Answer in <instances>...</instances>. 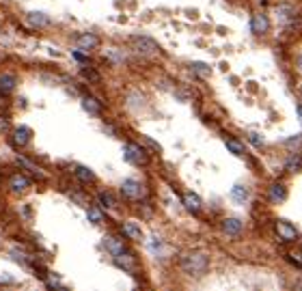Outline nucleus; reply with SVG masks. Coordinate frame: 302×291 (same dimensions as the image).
<instances>
[{
    "mask_svg": "<svg viewBox=\"0 0 302 291\" xmlns=\"http://www.w3.org/2000/svg\"><path fill=\"white\" fill-rule=\"evenodd\" d=\"M209 266H212V259L205 250H188L179 257L181 272L192 278H203L209 272Z\"/></svg>",
    "mask_w": 302,
    "mask_h": 291,
    "instance_id": "obj_1",
    "label": "nucleus"
},
{
    "mask_svg": "<svg viewBox=\"0 0 302 291\" xmlns=\"http://www.w3.org/2000/svg\"><path fill=\"white\" fill-rule=\"evenodd\" d=\"M123 160L134 166H147L149 164V153L136 143H126L123 145Z\"/></svg>",
    "mask_w": 302,
    "mask_h": 291,
    "instance_id": "obj_2",
    "label": "nucleus"
},
{
    "mask_svg": "<svg viewBox=\"0 0 302 291\" xmlns=\"http://www.w3.org/2000/svg\"><path fill=\"white\" fill-rule=\"evenodd\" d=\"M129 43H132V48L140 54V56H153V54L160 52L158 41L151 39V37H147V35H134L132 39H129Z\"/></svg>",
    "mask_w": 302,
    "mask_h": 291,
    "instance_id": "obj_3",
    "label": "nucleus"
},
{
    "mask_svg": "<svg viewBox=\"0 0 302 291\" xmlns=\"http://www.w3.org/2000/svg\"><path fill=\"white\" fill-rule=\"evenodd\" d=\"M121 194L126 201H140V198H145V183L138 181V179H123L121 181Z\"/></svg>",
    "mask_w": 302,
    "mask_h": 291,
    "instance_id": "obj_4",
    "label": "nucleus"
},
{
    "mask_svg": "<svg viewBox=\"0 0 302 291\" xmlns=\"http://www.w3.org/2000/svg\"><path fill=\"white\" fill-rule=\"evenodd\" d=\"M76 48L82 52H91V50H97L100 48V37L95 32H80L76 37Z\"/></svg>",
    "mask_w": 302,
    "mask_h": 291,
    "instance_id": "obj_5",
    "label": "nucleus"
},
{
    "mask_svg": "<svg viewBox=\"0 0 302 291\" xmlns=\"http://www.w3.org/2000/svg\"><path fill=\"white\" fill-rule=\"evenodd\" d=\"M274 229H277L278 240H283V242H296L298 240V231H296V226L291 222H287V220H277V222H274Z\"/></svg>",
    "mask_w": 302,
    "mask_h": 291,
    "instance_id": "obj_6",
    "label": "nucleus"
},
{
    "mask_svg": "<svg viewBox=\"0 0 302 291\" xmlns=\"http://www.w3.org/2000/svg\"><path fill=\"white\" fill-rule=\"evenodd\" d=\"M270 30V18L263 11H257V13L251 15V32L252 35H266Z\"/></svg>",
    "mask_w": 302,
    "mask_h": 291,
    "instance_id": "obj_7",
    "label": "nucleus"
},
{
    "mask_svg": "<svg viewBox=\"0 0 302 291\" xmlns=\"http://www.w3.org/2000/svg\"><path fill=\"white\" fill-rule=\"evenodd\" d=\"M112 261H115V266L119 269H123V272H134V269H136V257H134V252H129L127 248L112 257Z\"/></svg>",
    "mask_w": 302,
    "mask_h": 291,
    "instance_id": "obj_8",
    "label": "nucleus"
},
{
    "mask_svg": "<svg viewBox=\"0 0 302 291\" xmlns=\"http://www.w3.org/2000/svg\"><path fill=\"white\" fill-rule=\"evenodd\" d=\"M26 24L30 26V28H48V26L52 24V18L46 13H41V11H30V13H26Z\"/></svg>",
    "mask_w": 302,
    "mask_h": 291,
    "instance_id": "obj_9",
    "label": "nucleus"
},
{
    "mask_svg": "<svg viewBox=\"0 0 302 291\" xmlns=\"http://www.w3.org/2000/svg\"><path fill=\"white\" fill-rule=\"evenodd\" d=\"M30 136H32V129L26 127V125H20L13 129V136H11V143H13L15 149H24L26 145L30 143Z\"/></svg>",
    "mask_w": 302,
    "mask_h": 291,
    "instance_id": "obj_10",
    "label": "nucleus"
},
{
    "mask_svg": "<svg viewBox=\"0 0 302 291\" xmlns=\"http://www.w3.org/2000/svg\"><path fill=\"white\" fill-rule=\"evenodd\" d=\"M287 198V186L283 181H274L272 186L268 188V201L272 205H278Z\"/></svg>",
    "mask_w": 302,
    "mask_h": 291,
    "instance_id": "obj_11",
    "label": "nucleus"
},
{
    "mask_svg": "<svg viewBox=\"0 0 302 291\" xmlns=\"http://www.w3.org/2000/svg\"><path fill=\"white\" fill-rule=\"evenodd\" d=\"M220 229H223V233H226V235H231V237H237L244 231V222H242L240 218H225L223 222H220Z\"/></svg>",
    "mask_w": 302,
    "mask_h": 291,
    "instance_id": "obj_12",
    "label": "nucleus"
},
{
    "mask_svg": "<svg viewBox=\"0 0 302 291\" xmlns=\"http://www.w3.org/2000/svg\"><path fill=\"white\" fill-rule=\"evenodd\" d=\"M181 203L190 214H201V209H203V201L199 198V194H194V192H183Z\"/></svg>",
    "mask_w": 302,
    "mask_h": 291,
    "instance_id": "obj_13",
    "label": "nucleus"
},
{
    "mask_svg": "<svg viewBox=\"0 0 302 291\" xmlns=\"http://www.w3.org/2000/svg\"><path fill=\"white\" fill-rule=\"evenodd\" d=\"M121 233L126 235L127 240H132V242H140V240H143V229H140V224L134 222V220H127V222H123Z\"/></svg>",
    "mask_w": 302,
    "mask_h": 291,
    "instance_id": "obj_14",
    "label": "nucleus"
},
{
    "mask_svg": "<svg viewBox=\"0 0 302 291\" xmlns=\"http://www.w3.org/2000/svg\"><path fill=\"white\" fill-rule=\"evenodd\" d=\"M104 246H106V250L110 252L112 257L119 255V252H123V250H126V242H123L121 237L112 235V233H108V235L104 237Z\"/></svg>",
    "mask_w": 302,
    "mask_h": 291,
    "instance_id": "obj_15",
    "label": "nucleus"
},
{
    "mask_svg": "<svg viewBox=\"0 0 302 291\" xmlns=\"http://www.w3.org/2000/svg\"><path fill=\"white\" fill-rule=\"evenodd\" d=\"M82 108H84V112H89V115H93V117H100L101 112H104L101 101L95 99L93 95H84L82 97Z\"/></svg>",
    "mask_w": 302,
    "mask_h": 291,
    "instance_id": "obj_16",
    "label": "nucleus"
},
{
    "mask_svg": "<svg viewBox=\"0 0 302 291\" xmlns=\"http://www.w3.org/2000/svg\"><path fill=\"white\" fill-rule=\"evenodd\" d=\"M15 86H18V78H15V73H0V93L2 95H9L15 91Z\"/></svg>",
    "mask_w": 302,
    "mask_h": 291,
    "instance_id": "obj_17",
    "label": "nucleus"
},
{
    "mask_svg": "<svg viewBox=\"0 0 302 291\" xmlns=\"http://www.w3.org/2000/svg\"><path fill=\"white\" fill-rule=\"evenodd\" d=\"M9 188H11V190H13L15 194L26 192V190L30 188V179H28L26 175H20V172H18V175H13V177L9 179Z\"/></svg>",
    "mask_w": 302,
    "mask_h": 291,
    "instance_id": "obj_18",
    "label": "nucleus"
},
{
    "mask_svg": "<svg viewBox=\"0 0 302 291\" xmlns=\"http://www.w3.org/2000/svg\"><path fill=\"white\" fill-rule=\"evenodd\" d=\"M225 147L231 151L233 155H237V158H242V155L246 153V149H244V143H240L235 136H231V134H226L225 136Z\"/></svg>",
    "mask_w": 302,
    "mask_h": 291,
    "instance_id": "obj_19",
    "label": "nucleus"
},
{
    "mask_svg": "<svg viewBox=\"0 0 302 291\" xmlns=\"http://www.w3.org/2000/svg\"><path fill=\"white\" fill-rule=\"evenodd\" d=\"M190 72L197 75V78H201V80L212 78V67H209L207 63H201V61H192L190 63Z\"/></svg>",
    "mask_w": 302,
    "mask_h": 291,
    "instance_id": "obj_20",
    "label": "nucleus"
},
{
    "mask_svg": "<svg viewBox=\"0 0 302 291\" xmlns=\"http://www.w3.org/2000/svg\"><path fill=\"white\" fill-rule=\"evenodd\" d=\"M285 170L287 172H300L302 170V153L294 151L287 160H285Z\"/></svg>",
    "mask_w": 302,
    "mask_h": 291,
    "instance_id": "obj_21",
    "label": "nucleus"
},
{
    "mask_svg": "<svg viewBox=\"0 0 302 291\" xmlns=\"http://www.w3.org/2000/svg\"><path fill=\"white\" fill-rule=\"evenodd\" d=\"M248 194H251V190H248V186H244V183H235V186L231 188V198H233L235 203H246Z\"/></svg>",
    "mask_w": 302,
    "mask_h": 291,
    "instance_id": "obj_22",
    "label": "nucleus"
},
{
    "mask_svg": "<svg viewBox=\"0 0 302 291\" xmlns=\"http://www.w3.org/2000/svg\"><path fill=\"white\" fill-rule=\"evenodd\" d=\"M74 175H76V179L82 181V183H93L95 181V172L91 170L89 166H76Z\"/></svg>",
    "mask_w": 302,
    "mask_h": 291,
    "instance_id": "obj_23",
    "label": "nucleus"
},
{
    "mask_svg": "<svg viewBox=\"0 0 302 291\" xmlns=\"http://www.w3.org/2000/svg\"><path fill=\"white\" fill-rule=\"evenodd\" d=\"M97 205L101 209H115L117 207V198L112 196L110 192H100L97 194Z\"/></svg>",
    "mask_w": 302,
    "mask_h": 291,
    "instance_id": "obj_24",
    "label": "nucleus"
},
{
    "mask_svg": "<svg viewBox=\"0 0 302 291\" xmlns=\"http://www.w3.org/2000/svg\"><path fill=\"white\" fill-rule=\"evenodd\" d=\"M86 218H89L93 224H101V222H104V214H101L100 205H97V207H95V205H93V207H89V212H86Z\"/></svg>",
    "mask_w": 302,
    "mask_h": 291,
    "instance_id": "obj_25",
    "label": "nucleus"
},
{
    "mask_svg": "<svg viewBox=\"0 0 302 291\" xmlns=\"http://www.w3.org/2000/svg\"><path fill=\"white\" fill-rule=\"evenodd\" d=\"M147 248H149L151 252H153L155 257H160V255H162V250H164V242H162L160 237H155V235H153V237H151V240L147 242Z\"/></svg>",
    "mask_w": 302,
    "mask_h": 291,
    "instance_id": "obj_26",
    "label": "nucleus"
},
{
    "mask_svg": "<svg viewBox=\"0 0 302 291\" xmlns=\"http://www.w3.org/2000/svg\"><path fill=\"white\" fill-rule=\"evenodd\" d=\"M106 58H108L110 63L119 65V63L126 61V54H123L121 50H117V48H110V50H106Z\"/></svg>",
    "mask_w": 302,
    "mask_h": 291,
    "instance_id": "obj_27",
    "label": "nucleus"
},
{
    "mask_svg": "<svg viewBox=\"0 0 302 291\" xmlns=\"http://www.w3.org/2000/svg\"><path fill=\"white\" fill-rule=\"evenodd\" d=\"M18 164H20V166H24V169H28V170L32 172V175H37V177H39V179H43V177H46V175H43V172H41L39 169H37L35 164H32V162H28L26 158H18Z\"/></svg>",
    "mask_w": 302,
    "mask_h": 291,
    "instance_id": "obj_28",
    "label": "nucleus"
},
{
    "mask_svg": "<svg viewBox=\"0 0 302 291\" xmlns=\"http://www.w3.org/2000/svg\"><path fill=\"white\" fill-rule=\"evenodd\" d=\"M246 136H248V140H251L252 145H255V147H263V145H266V138H263L261 134H257V132H248Z\"/></svg>",
    "mask_w": 302,
    "mask_h": 291,
    "instance_id": "obj_29",
    "label": "nucleus"
},
{
    "mask_svg": "<svg viewBox=\"0 0 302 291\" xmlns=\"http://www.w3.org/2000/svg\"><path fill=\"white\" fill-rule=\"evenodd\" d=\"M82 75L86 80H91V82H100V73L93 72V69H82Z\"/></svg>",
    "mask_w": 302,
    "mask_h": 291,
    "instance_id": "obj_30",
    "label": "nucleus"
},
{
    "mask_svg": "<svg viewBox=\"0 0 302 291\" xmlns=\"http://www.w3.org/2000/svg\"><path fill=\"white\" fill-rule=\"evenodd\" d=\"M143 143L147 145V147H151V149H153V151H158V153H160V151H162V147H160V145L155 143V140H151L149 136H143Z\"/></svg>",
    "mask_w": 302,
    "mask_h": 291,
    "instance_id": "obj_31",
    "label": "nucleus"
},
{
    "mask_svg": "<svg viewBox=\"0 0 302 291\" xmlns=\"http://www.w3.org/2000/svg\"><path fill=\"white\" fill-rule=\"evenodd\" d=\"M287 261L291 263V266H296V267H300V269H302V259H296L294 255H287Z\"/></svg>",
    "mask_w": 302,
    "mask_h": 291,
    "instance_id": "obj_32",
    "label": "nucleus"
},
{
    "mask_svg": "<svg viewBox=\"0 0 302 291\" xmlns=\"http://www.w3.org/2000/svg\"><path fill=\"white\" fill-rule=\"evenodd\" d=\"M86 54H89V52H78V50H76L74 58H76V61H86Z\"/></svg>",
    "mask_w": 302,
    "mask_h": 291,
    "instance_id": "obj_33",
    "label": "nucleus"
},
{
    "mask_svg": "<svg viewBox=\"0 0 302 291\" xmlns=\"http://www.w3.org/2000/svg\"><path fill=\"white\" fill-rule=\"evenodd\" d=\"M296 115H298V119H300V125H302V104L296 106Z\"/></svg>",
    "mask_w": 302,
    "mask_h": 291,
    "instance_id": "obj_34",
    "label": "nucleus"
}]
</instances>
